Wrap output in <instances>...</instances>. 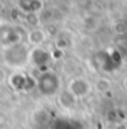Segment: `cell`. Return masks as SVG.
Returning <instances> with one entry per match:
<instances>
[{
  "instance_id": "6da1fadb",
  "label": "cell",
  "mask_w": 127,
  "mask_h": 129,
  "mask_svg": "<svg viewBox=\"0 0 127 129\" xmlns=\"http://www.w3.org/2000/svg\"><path fill=\"white\" fill-rule=\"evenodd\" d=\"M29 57H30L29 50L22 42L7 46L4 49V61L10 67H15V68L23 67L29 60Z\"/></svg>"
},
{
  "instance_id": "7a4b0ae2",
  "label": "cell",
  "mask_w": 127,
  "mask_h": 129,
  "mask_svg": "<svg viewBox=\"0 0 127 129\" xmlns=\"http://www.w3.org/2000/svg\"><path fill=\"white\" fill-rule=\"evenodd\" d=\"M59 86H60L59 78L53 72H44L37 80V87L45 95H53L59 90Z\"/></svg>"
},
{
  "instance_id": "3957f363",
  "label": "cell",
  "mask_w": 127,
  "mask_h": 129,
  "mask_svg": "<svg viewBox=\"0 0 127 129\" xmlns=\"http://www.w3.org/2000/svg\"><path fill=\"white\" fill-rule=\"evenodd\" d=\"M22 40L21 33H18V27L11 26L8 23L0 25V44L3 46H11V45L19 44Z\"/></svg>"
},
{
  "instance_id": "277c9868",
  "label": "cell",
  "mask_w": 127,
  "mask_h": 129,
  "mask_svg": "<svg viewBox=\"0 0 127 129\" xmlns=\"http://www.w3.org/2000/svg\"><path fill=\"white\" fill-rule=\"evenodd\" d=\"M68 91L71 92L77 99L83 98V96H86L87 94L90 92V83L87 82V80L82 79V78H77V79L71 80Z\"/></svg>"
},
{
  "instance_id": "5b68a950",
  "label": "cell",
  "mask_w": 127,
  "mask_h": 129,
  "mask_svg": "<svg viewBox=\"0 0 127 129\" xmlns=\"http://www.w3.org/2000/svg\"><path fill=\"white\" fill-rule=\"evenodd\" d=\"M19 8L26 14H34L42 8V3L40 0H18Z\"/></svg>"
},
{
  "instance_id": "8992f818",
  "label": "cell",
  "mask_w": 127,
  "mask_h": 129,
  "mask_svg": "<svg viewBox=\"0 0 127 129\" xmlns=\"http://www.w3.org/2000/svg\"><path fill=\"white\" fill-rule=\"evenodd\" d=\"M31 60L33 62L37 65V67H42V65H45L49 60V57H51V54L47 53L45 50L40 49V48H37V49H34L31 52Z\"/></svg>"
},
{
  "instance_id": "52a82bcc",
  "label": "cell",
  "mask_w": 127,
  "mask_h": 129,
  "mask_svg": "<svg viewBox=\"0 0 127 129\" xmlns=\"http://www.w3.org/2000/svg\"><path fill=\"white\" fill-rule=\"evenodd\" d=\"M45 38H47V34H45L44 30H40V29H34L31 30L29 34H27V41L31 44V45H41L42 42L45 41Z\"/></svg>"
},
{
  "instance_id": "ba28073f",
  "label": "cell",
  "mask_w": 127,
  "mask_h": 129,
  "mask_svg": "<svg viewBox=\"0 0 127 129\" xmlns=\"http://www.w3.org/2000/svg\"><path fill=\"white\" fill-rule=\"evenodd\" d=\"M59 101H60V103H62L64 107H72L74 105L77 103V98L68 91V90L62 94V95H60V99H59Z\"/></svg>"
},
{
  "instance_id": "9c48e42d",
  "label": "cell",
  "mask_w": 127,
  "mask_h": 129,
  "mask_svg": "<svg viewBox=\"0 0 127 129\" xmlns=\"http://www.w3.org/2000/svg\"><path fill=\"white\" fill-rule=\"evenodd\" d=\"M94 87H96L97 91L105 92V91H108V90L111 88V80L107 79V78H100V79H98L97 82H96Z\"/></svg>"
},
{
  "instance_id": "30bf717a",
  "label": "cell",
  "mask_w": 127,
  "mask_h": 129,
  "mask_svg": "<svg viewBox=\"0 0 127 129\" xmlns=\"http://www.w3.org/2000/svg\"><path fill=\"white\" fill-rule=\"evenodd\" d=\"M2 10H3V3L0 2V12H2Z\"/></svg>"
},
{
  "instance_id": "8fae6325",
  "label": "cell",
  "mask_w": 127,
  "mask_h": 129,
  "mask_svg": "<svg viewBox=\"0 0 127 129\" xmlns=\"http://www.w3.org/2000/svg\"><path fill=\"white\" fill-rule=\"evenodd\" d=\"M124 84H126V87H127V79H126V82H124Z\"/></svg>"
}]
</instances>
